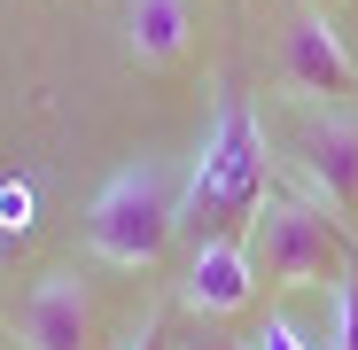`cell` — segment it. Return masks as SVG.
<instances>
[{
    "label": "cell",
    "mask_w": 358,
    "mask_h": 350,
    "mask_svg": "<svg viewBox=\"0 0 358 350\" xmlns=\"http://www.w3.org/2000/svg\"><path fill=\"white\" fill-rule=\"evenodd\" d=\"M125 350H164V312H148V319H141V335H133Z\"/></svg>",
    "instance_id": "11"
},
{
    "label": "cell",
    "mask_w": 358,
    "mask_h": 350,
    "mask_svg": "<svg viewBox=\"0 0 358 350\" xmlns=\"http://www.w3.org/2000/svg\"><path fill=\"white\" fill-rule=\"evenodd\" d=\"M320 350H358V272H335V296H327V342Z\"/></svg>",
    "instance_id": "9"
},
{
    "label": "cell",
    "mask_w": 358,
    "mask_h": 350,
    "mask_svg": "<svg viewBox=\"0 0 358 350\" xmlns=\"http://www.w3.org/2000/svg\"><path fill=\"white\" fill-rule=\"evenodd\" d=\"M250 350H320V342H304V327H296L288 312H273V319L250 335Z\"/></svg>",
    "instance_id": "10"
},
{
    "label": "cell",
    "mask_w": 358,
    "mask_h": 350,
    "mask_svg": "<svg viewBox=\"0 0 358 350\" xmlns=\"http://www.w3.org/2000/svg\"><path fill=\"white\" fill-rule=\"evenodd\" d=\"M312 8H320V0H312Z\"/></svg>",
    "instance_id": "12"
},
{
    "label": "cell",
    "mask_w": 358,
    "mask_h": 350,
    "mask_svg": "<svg viewBox=\"0 0 358 350\" xmlns=\"http://www.w3.org/2000/svg\"><path fill=\"white\" fill-rule=\"evenodd\" d=\"M296 171L320 210H358V117L350 109H312L296 125Z\"/></svg>",
    "instance_id": "4"
},
{
    "label": "cell",
    "mask_w": 358,
    "mask_h": 350,
    "mask_svg": "<svg viewBox=\"0 0 358 350\" xmlns=\"http://www.w3.org/2000/svg\"><path fill=\"white\" fill-rule=\"evenodd\" d=\"M273 195V148H265V117L242 94H218L210 125L195 140L187 163V195H179V233L195 242H218V233L250 226Z\"/></svg>",
    "instance_id": "1"
},
{
    "label": "cell",
    "mask_w": 358,
    "mask_h": 350,
    "mask_svg": "<svg viewBox=\"0 0 358 350\" xmlns=\"http://www.w3.org/2000/svg\"><path fill=\"white\" fill-rule=\"evenodd\" d=\"M179 296H187V312H203V319H234V312H250V296H257L250 233L195 242V249H187V280H179Z\"/></svg>",
    "instance_id": "6"
},
{
    "label": "cell",
    "mask_w": 358,
    "mask_h": 350,
    "mask_svg": "<svg viewBox=\"0 0 358 350\" xmlns=\"http://www.w3.org/2000/svg\"><path fill=\"white\" fill-rule=\"evenodd\" d=\"M280 78H288V94L327 101V109H343V101L358 94V63H350L343 31H335L320 8H304V16L280 31Z\"/></svg>",
    "instance_id": "5"
},
{
    "label": "cell",
    "mask_w": 358,
    "mask_h": 350,
    "mask_svg": "<svg viewBox=\"0 0 358 350\" xmlns=\"http://www.w3.org/2000/svg\"><path fill=\"white\" fill-rule=\"evenodd\" d=\"M187 39H195V8L187 0H133L125 8V47H133L141 71H171L179 54H187Z\"/></svg>",
    "instance_id": "8"
},
{
    "label": "cell",
    "mask_w": 358,
    "mask_h": 350,
    "mask_svg": "<svg viewBox=\"0 0 358 350\" xmlns=\"http://www.w3.org/2000/svg\"><path fill=\"white\" fill-rule=\"evenodd\" d=\"M250 257L257 280H335L343 272V226L312 203V195H265V210L250 218Z\"/></svg>",
    "instance_id": "3"
},
{
    "label": "cell",
    "mask_w": 358,
    "mask_h": 350,
    "mask_svg": "<svg viewBox=\"0 0 358 350\" xmlns=\"http://www.w3.org/2000/svg\"><path fill=\"white\" fill-rule=\"evenodd\" d=\"M24 350H94V304L78 272H47L24 304Z\"/></svg>",
    "instance_id": "7"
},
{
    "label": "cell",
    "mask_w": 358,
    "mask_h": 350,
    "mask_svg": "<svg viewBox=\"0 0 358 350\" xmlns=\"http://www.w3.org/2000/svg\"><path fill=\"white\" fill-rule=\"evenodd\" d=\"M171 233H179V195H171V180H164L156 156L109 171V187L86 210V249L101 265H117V272H148L171 249Z\"/></svg>",
    "instance_id": "2"
}]
</instances>
